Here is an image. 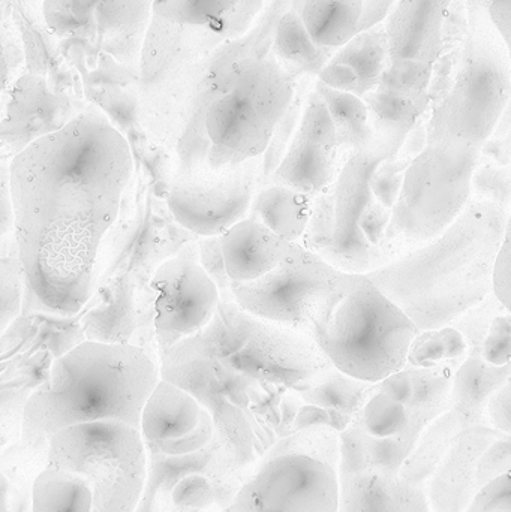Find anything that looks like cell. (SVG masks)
Listing matches in <instances>:
<instances>
[{"instance_id": "obj_3", "label": "cell", "mask_w": 511, "mask_h": 512, "mask_svg": "<svg viewBox=\"0 0 511 512\" xmlns=\"http://www.w3.org/2000/svg\"><path fill=\"white\" fill-rule=\"evenodd\" d=\"M144 480L135 512H222L258 466L215 429L209 412L159 379L140 417Z\"/></svg>"}, {"instance_id": "obj_24", "label": "cell", "mask_w": 511, "mask_h": 512, "mask_svg": "<svg viewBox=\"0 0 511 512\" xmlns=\"http://www.w3.org/2000/svg\"><path fill=\"white\" fill-rule=\"evenodd\" d=\"M315 44L339 50L359 33L363 0H291Z\"/></svg>"}, {"instance_id": "obj_10", "label": "cell", "mask_w": 511, "mask_h": 512, "mask_svg": "<svg viewBox=\"0 0 511 512\" xmlns=\"http://www.w3.org/2000/svg\"><path fill=\"white\" fill-rule=\"evenodd\" d=\"M362 280L363 274L345 273L302 245H294L269 273L231 283V294L245 312L312 337L339 298Z\"/></svg>"}, {"instance_id": "obj_14", "label": "cell", "mask_w": 511, "mask_h": 512, "mask_svg": "<svg viewBox=\"0 0 511 512\" xmlns=\"http://www.w3.org/2000/svg\"><path fill=\"white\" fill-rule=\"evenodd\" d=\"M336 471L312 457L261 462L222 512H336Z\"/></svg>"}, {"instance_id": "obj_31", "label": "cell", "mask_w": 511, "mask_h": 512, "mask_svg": "<svg viewBox=\"0 0 511 512\" xmlns=\"http://www.w3.org/2000/svg\"><path fill=\"white\" fill-rule=\"evenodd\" d=\"M288 454L312 457L336 471L339 460V433L329 427L297 430L278 439L264 454L261 462H266L273 457L288 456Z\"/></svg>"}, {"instance_id": "obj_23", "label": "cell", "mask_w": 511, "mask_h": 512, "mask_svg": "<svg viewBox=\"0 0 511 512\" xmlns=\"http://www.w3.org/2000/svg\"><path fill=\"white\" fill-rule=\"evenodd\" d=\"M312 201L308 195L284 186H260L252 198L246 218L269 228L285 242L300 245L308 227Z\"/></svg>"}, {"instance_id": "obj_6", "label": "cell", "mask_w": 511, "mask_h": 512, "mask_svg": "<svg viewBox=\"0 0 511 512\" xmlns=\"http://www.w3.org/2000/svg\"><path fill=\"white\" fill-rule=\"evenodd\" d=\"M413 321L375 288L368 277L345 292L312 339L332 366L360 381L377 384L407 366L419 334Z\"/></svg>"}, {"instance_id": "obj_2", "label": "cell", "mask_w": 511, "mask_h": 512, "mask_svg": "<svg viewBox=\"0 0 511 512\" xmlns=\"http://www.w3.org/2000/svg\"><path fill=\"white\" fill-rule=\"evenodd\" d=\"M159 379L158 364L131 343L87 340L54 360L27 397L20 438L11 447L24 475L11 489L30 490L51 438L66 427L120 421L140 429L144 403Z\"/></svg>"}, {"instance_id": "obj_11", "label": "cell", "mask_w": 511, "mask_h": 512, "mask_svg": "<svg viewBox=\"0 0 511 512\" xmlns=\"http://www.w3.org/2000/svg\"><path fill=\"white\" fill-rule=\"evenodd\" d=\"M219 313L230 322L242 348L221 360L225 366L263 384L300 391L330 366L315 340L302 331L245 312L236 301H221Z\"/></svg>"}, {"instance_id": "obj_44", "label": "cell", "mask_w": 511, "mask_h": 512, "mask_svg": "<svg viewBox=\"0 0 511 512\" xmlns=\"http://www.w3.org/2000/svg\"><path fill=\"white\" fill-rule=\"evenodd\" d=\"M14 230L11 191H9V161L0 159V240Z\"/></svg>"}, {"instance_id": "obj_29", "label": "cell", "mask_w": 511, "mask_h": 512, "mask_svg": "<svg viewBox=\"0 0 511 512\" xmlns=\"http://www.w3.org/2000/svg\"><path fill=\"white\" fill-rule=\"evenodd\" d=\"M314 89L326 104L341 152L360 150L371 143L374 134L369 125L368 107L362 98L353 93L330 89L318 80L314 83Z\"/></svg>"}, {"instance_id": "obj_42", "label": "cell", "mask_w": 511, "mask_h": 512, "mask_svg": "<svg viewBox=\"0 0 511 512\" xmlns=\"http://www.w3.org/2000/svg\"><path fill=\"white\" fill-rule=\"evenodd\" d=\"M486 423L492 429L511 436V384L506 382L491 394L485 408Z\"/></svg>"}, {"instance_id": "obj_27", "label": "cell", "mask_w": 511, "mask_h": 512, "mask_svg": "<svg viewBox=\"0 0 511 512\" xmlns=\"http://www.w3.org/2000/svg\"><path fill=\"white\" fill-rule=\"evenodd\" d=\"M476 426L464 415L449 409V411L435 418L425 432L420 436L414 447L413 453L408 456L402 465L401 477L425 487L426 481L434 472L435 466L440 462L441 457L449 450L452 442L459 433L465 429Z\"/></svg>"}, {"instance_id": "obj_17", "label": "cell", "mask_w": 511, "mask_h": 512, "mask_svg": "<svg viewBox=\"0 0 511 512\" xmlns=\"http://www.w3.org/2000/svg\"><path fill=\"white\" fill-rule=\"evenodd\" d=\"M342 156L329 111L312 84L293 140L266 185L284 186L314 200L332 182Z\"/></svg>"}, {"instance_id": "obj_36", "label": "cell", "mask_w": 511, "mask_h": 512, "mask_svg": "<svg viewBox=\"0 0 511 512\" xmlns=\"http://www.w3.org/2000/svg\"><path fill=\"white\" fill-rule=\"evenodd\" d=\"M24 276L11 259L0 255V336L20 315Z\"/></svg>"}, {"instance_id": "obj_35", "label": "cell", "mask_w": 511, "mask_h": 512, "mask_svg": "<svg viewBox=\"0 0 511 512\" xmlns=\"http://www.w3.org/2000/svg\"><path fill=\"white\" fill-rule=\"evenodd\" d=\"M410 161L411 158H404V156H392V158L380 162L372 173L371 182H369L372 195H374L375 201H378L384 209L390 210V212L398 200L402 182H404L405 170Z\"/></svg>"}, {"instance_id": "obj_16", "label": "cell", "mask_w": 511, "mask_h": 512, "mask_svg": "<svg viewBox=\"0 0 511 512\" xmlns=\"http://www.w3.org/2000/svg\"><path fill=\"white\" fill-rule=\"evenodd\" d=\"M155 331L161 354L200 333L218 310L221 295L198 261L197 243H189L153 274Z\"/></svg>"}, {"instance_id": "obj_34", "label": "cell", "mask_w": 511, "mask_h": 512, "mask_svg": "<svg viewBox=\"0 0 511 512\" xmlns=\"http://www.w3.org/2000/svg\"><path fill=\"white\" fill-rule=\"evenodd\" d=\"M471 200L488 201L510 212V167H498L479 159L471 176Z\"/></svg>"}, {"instance_id": "obj_21", "label": "cell", "mask_w": 511, "mask_h": 512, "mask_svg": "<svg viewBox=\"0 0 511 512\" xmlns=\"http://www.w3.org/2000/svg\"><path fill=\"white\" fill-rule=\"evenodd\" d=\"M152 8V0H44V15L54 35L62 38L87 36L105 27L128 29L129 18L138 15L134 8Z\"/></svg>"}, {"instance_id": "obj_30", "label": "cell", "mask_w": 511, "mask_h": 512, "mask_svg": "<svg viewBox=\"0 0 511 512\" xmlns=\"http://www.w3.org/2000/svg\"><path fill=\"white\" fill-rule=\"evenodd\" d=\"M363 101L368 107L372 134L375 137L402 144V146H404L405 138L425 116L429 107L426 102L390 95V93L377 89L368 93Z\"/></svg>"}, {"instance_id": "obj_4", "label": "cell", "mask_w": 511, "mask_h": 512, "mask_svg": "<svg viewBox=\"0 0 511 512\" xmlns=\"http://www.w3.org/2000/svg\"><path fill=\"white\" fill-rule=\"evenodd\" d=\"M509 224L503 207L471 200L440 236L365 276L419 331L440 330L491 294L492 267Z\"/></svg>"}, {"instance_id": "obj_38", "label": "cell", "mask_w": 511, "mask_h": 512, "mask_svg": "<svg viewBox=\"0 0 511 512\" xmlns=\"http://www.w3.org/2000/svg\"><path fill=\"white\" fill-rule=\"evenodd\" d=\"M480 357L485 363L495 367L510 364L511 358V318L510 312L497 315L486 328L485 337L480 342Z\"/></svg>"}, {"instance_id": "obj_19", "label": "cell", "mask_w": 511, "mask_h": 512, "mask_svg": "<svg viewBox=\"0 0 511 512\" xmlns=\"http://www.w3.org/2000/svg\"><path fill=\"white\" fill-rule=\"evenodd\" d=\"M389 44L384 23L357 33L335 51L318 74L317 80L330 89L365 98L377 89L387 68Z\"/></svg>"}, {"instance_id": "obj_22", "label": "cell", "mask_w": 511, "mask_h": 512, "mask_svg": "<svg viewBox=\"0 0 511 512\" xmlns=\"http://www.w3.org/2000/svg\"><path fill=\"white\" fill-rule=\"evenodd\" d=\"M482 342V340H480ZM480 342L473 346L467 360L453 373L450 409L464 415L471 423L486 424V402L492 393L510 381V364L491 366L480 357Z\"/></svg>"}, {"instance_id": "obj_25", "label": "cell", "mask_w": 511, "mask_h": 512, "mask_svg": "<svg viewBox=\"0 0 511 512\" xmlns=\"http://www.w3.org/2000/svg\"><path fill=\"white\" fill-rule=\"evenodd\" d=\"M335 51L312 41L293 5L276 21L272 36L273 56L296 80L318 77Z\"/></svg>"}, {"instance_id": "obj_46", "label": "cell", "mask_w": 511, "mask_h": 512, "mask_svg": "<svg viewBox=\"0 0 511 512\" xmlns=\"http://www.w3.org/2000/svg\"><path fill=\"white\" fill-rule=\"evenodd\" d=\"M480 159L498 167H510V134L504 137L492 135L480 149Z\"/></svg>"}, {"instance_id": "obj_12", "label": "cell", "mask_w": 511, "mask_h": 512, "mask_svg": "<svg viewBox=\"0 0 511 512\" xmlns=\"http://www.w3.org/2000/svg\"><path fill=\"white\" fill-rule=\"evenodd\" d=\"M453 2L398 0L384 21L389 59L377 90L429 104L444 24Z\"/></svg>"}, {"instance_id": "obj_28", "label": "cell", "mask_w": 511, "mask_h": 512, "mask_svg": "<svg viewBox=\"0 0 511 512\" xmlns=\"http://www.w3.org/2000/svg\"><path fill=\"white\" fill-rule=\"evenodd\" d=\"M374 387L375 384L345 375L330 364L309 382L308 387L297 391V394L305 405L318 406L356 418Z\"/></svg>"}, {"instance_id": "obj_43", "label": "cell", "mask_w": 511, "mask_h": 512, "mask_svg": "<svg viewBox=\"0 0 511 512\" xmlns=\"http://www.w3.org/2000/svg\"><path fill=\"white\" fill-rule=\"evenodd\" d=\"M482 9L492 29L510 50L511 45V0H482Z\"/></svg>"}, {"instance_id": "obj_20", "label": "cell", "mask_w": 511, "mask_h": 512, "mask_svg": "<svg viewBox=\"0 0 511 512\" xmlns=\"http://www.w3.org/2000/svg\"><path fill=\"white\" fill-rule=\"evenodd\" d=\"M221 251L233 282H249L269 273L299 243L285 242L275 233L245 218L221 234Z\"/></svg>"}, {"instance_id": "obj_7", "label": "cell", "mask_w": 511, "mask_h": 512, "mask_svg": "<svg viewBox=\"0 0 511 512\" xmlns=\"http://www.w3.org/2000/svg\"><path fill=\"white\" fill-rule=\"evenodd\" d=\"M510 50L488 20L471 24L452 86L425 125L426 141L482 149L509 108Z\"/></svg>"}, {"instance_id": "obj_33", "label": "cell", "mask_w": 511, "mask_h": 512, "mask_svg": "<svg viewBox=\"0 0 511 512\" xmlns=\"http://www.w3.org/2000/svg\"><path fill=\"white\" fill-rule=\"evenodd\" d=\"M306 87H296V93H294L293 101L288 105L287 111H285L282 119L279 120L276 125L275 131H273L272 138H270L269 144H267L266 150L263 155L260 156V179L261 185H266L269 182L272 174L275 173L278 168L279 162L284 158L285 152H287L288 144L293 140L294 132H296L297 126H299L300 117H302L303 107H305L306 96L309 93Z\"/></svg>"}, {"instance_id": "obj_37", "label": "cell", "mask_w": 511, "mask_h": 512, "mask_svg": "<svg viewBox=\"0 0 511 512\" xmlns=\"http://www.w3.org/2000/svg\"><path fill=\"white\" fill-rule=\"evenodd\" d=\"M30 391L27 388L0 391V457L20 438L24 406Z\"/></svg>"}, {"instance_id": "obj_18", "label": "cell", "mask_w": 511, "mask_h": 512, "mask_svg": "<svg viewBox=\"0 0 511 512\" xmlns=\"http://www.w3.org/2000/svg\"><path fill=\"white\" fill-rule=\"evenodd\" d=\"M336 512H431L425 487L374 463L339 460Z\"/></svg>"}, {"instance_id": "obj_1", "label": "cell", "mask_w": 511, "mask_h": 512, "mask_svg": "<svg viewBox=\"0 0 511 512\" xmlns=\"http://www.w3.org/2000/svg\"><path fill=\"white\" fill-rule=\"evenodd\" d=\"M134 173L126 138L96 108L36 138L9 161L18 262L39 307L80 312Z\"/></svg>"}, {"instance_id": "obj_41", "label": "cell", "mask_w": 511, "mask_h": 512, "mask_svg": "<svg viewBox=\"0 0 511 512\" xmlns=\"http://www.w3.org/2000/svg\"><path fill=\"white\" fill-rule=\"evenodd\" d=\"M510 224L504 234L503 243L494 261L491 274V294L506 312H510L511 303V248Z\"/></svg>"}, {"instance_id": "obj_26", "label": "cell", "mask_w": 511, "mask_h": 512, "mask_svg": "<svg viewBox=\"0 0 511 512\" xmlns=\"http://www.w3.org/2000/svg\"><path fill=\"white\" fill-rule=\"evenodd\" d=\"M354 423L372 438L398 439L414 448L432 421L416 409L384 396L375 384Z\"/></svg>"}, {"instance_id": "obj_13", "label": "cell", "mask_w": 511, "mask_h": 512, "mask_svg": "<svg viewBox=\"0 0 511 512\" xmlns=\"http://www.w3.org/2000/svg\"><path fill=\"white\" fill-rule=\"evenodd\" d=\"M260 185V158L231 170L173 174L168 209L177 224L194 236H221L248 216Z\"/></svg>"}, {"instance_id": "obj_5", "label": "cell", "mask_w": 511, "mask_h": 512, "mask_svg": "<svg viewBox=\"0 0 511 512\" xmlns=\"http://www.w3.org/2000/svg\"><path fill=\"white\" fill-rule=\"evenodd\" d=\"M143 480L140 429L120 421L66 427L30 487V512H135Z\"/></svg>"}, {"instance_id": "obj_32", "label": "cell", "mask_w": 511, "mask_h": 512, "mask_svg": "<svg viewBox=\"0 0 511 512\" xmlns=\"http://www.w3.org/2000/svg\"><path fill=\"white\" fill-rule=\"evenodd\" d=\"M242 0H152L155 17L185 26H207Z\"/></svg>"}, {"instance_id": "obj_47", "label": "cell", "mask_w": 511, "mask_h": 512, "mask_svg": "<svg viewBox=\"0 0 511 512\" xmlns=\"http://www.w3.org/2000/svg\"><path fill=\"white\" fill-rule=\"evenodd\" d=\"M0 512H12L11 481L0 471Z\"/></svg>"}, {"instance_id": "obj_45", "label": "cell", "mask_w": 511, "mask_h": 512, "mask_svg": "<svg viewBox=\"0 0 511 512\" xmlns=\"http://www.w3.org/2000/svg\"><path fill=\"white\" fill-rule=\"evenodd\" d=\"M398 0H363L359 32L384 23Z\"/></svg>"}, {"instance_id": "obj_39", "label": "cell", "mask_w": 511, "mask_h": 512, "mask_svg": "<svg viewBox=\"0 0 511 512\" xmlns=\"http://www.w3.org/2000/svg\"><path fill=\"white\" fill-rule=\"evenodd\" d=\"M197 252L198 261L218 288L221 301H234L233 294H231L233 280L228 276L227 267H225L221 251V237H200L197 242Z\"/></svg>"}, {"instance_id": "obj_9", "label": "cell", "mask_w": 511, "mask_h": 512, "mask_svg": "<svg viewBox=\"0 0 511 512\" xmlns=\"http://www.w3.org/2000/svg\"><path fill=\"white\" fill-rule=\"evenodd\" d=\"M479 159V149L447 141H426L411 158L386 230L395 256L440 236L462 215Z\"/></svg>"}, {"instance_id": "obj_15", "label": "cell", "mask_w": 511, "mask_h": 512, "mask_svg": "<svg viewBox=\"0 0 511 512\" xmlns=\"http://www.w3.org/2000/svg\"><path fill=\"white\" fill-rule=\"evenodd\" d=\"M511 436L486 424L456 436L425 484L431 512H462L476 493L510 474Z\"/></svg>"}, {"instance_id": "obj_40", "label": "cell", "mask_w": 511, "mask_h": 512, "mask_svg": "<svg viewBox=\"0 0 511 512\" xmlns=\"http://www.w3.org/2000/svg\"><path fill=\"white\" fill-rule=\"evenodd\" d=\"M462 512H511V477L501 475L474 496Z\"/></svg>"}, {"instance_id": "obj_8", "label": "cell", "mask_w": 511, "mask_h": 512, "mask_svg": "<svg viewBox=\"0 0 511 512\" xmlns=\"http://www.w3.org/2000/svg\"><path fill=\"white\" fill-rule=\"evenodd\" d=\"M402 144L372 138L363 149L345 152L332 182L312 201L308 227L300 245L345 273L366 274L389 262L360 231V219L374 203L369 182L384 159Z\"/></svg>"}]
</instances>
